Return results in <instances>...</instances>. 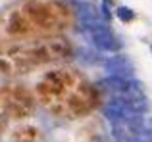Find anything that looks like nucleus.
<instances>
[{"label":"nucleus","mask_w":152,"mask_h":142,"mask_svg":"<svg viewBox=\"0 0 152 142\" xmlns=\"http://www.w3.org/2000/svg\"><path fill=\"white\" fill-rule=\"evenodd\" d=\"M104 4H108V6H110V4H112V0H104Z\"/></svg>","instance_id":"nucleus-5"},{"label":"nucleus","mask_w":152,"mask_h":142,"mask_svg":"<svg viewBox=\"0 0 152 142\" xmlns=\"http://www.w3.org/2000/svg\"><path fill=\"white\" fill-rule=\"evenodd\" d=\"M150 50H152V48H150Z\"/></svg>","instance_id":"nucleus-6"},{"label":"nucleus","mask_w":152,"mask_h":142,"mask_svg":"<svg viewBox=\"0 0 152 142\" xmlns=\"http://www.w3.org/2000/svg\"><path fill=\"white\" fill-rule=\"evenodd\" d=\"M89 35H91L93 44L96 46L98 50H102V52H118V50L121 48V42L118 41V37H115L106 25L100 27V29L91 31Z\"/></svg>","instance_id":"nucleus-1"},{"label":"nucleus","mask_w":152,"mask_h":142,"mask_svg":"<svg viewBox=\"0 0 152 142\" xmlns=\"http://www.w3.org/2000/svg\"><path fill=\"white\" fill-rule=\"evenodd\" d=\"M104 67L110 71V75L114 77H121V79H131L133 77V64L127 60L125 56H114L110 60L104 62Z\"/></svg>","instance_id":"nucleus-2"},{"label":"nucleus","mask_w":152,"mask_h":142,"mask_svg":"<svg viewBox=\"0 0 152 142\" xmlns=\"http://www.w3.org/2000/svg\"><path fill=\"white\" fill-rule=\"evenodd\" d=\"M98 85L102 86V88L110 90V92L114 94H127L131 88V81L129 79H121V77H114V75H110V77L102 79Z\"/></svg>","instance_id":"nucleus-3"},{"label":"nucleus","mask_w":152,"mask_h":142,"mask_svg":"<svg viewBox=\"0 0 152 142\" xmlns=\"http://www.w3.org/2000/svg\"><path fill=\"white\" fill-rule=\"evenodd\" d=\"M115 15H118L121 21H133L135 19V12L127 6H119L118 10H115Z\"/></svg>","instance_id":"nucleus-4"}]
</instances>
